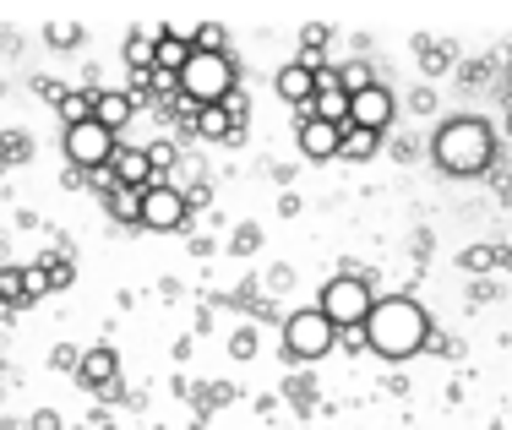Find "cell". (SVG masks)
<instances>
[{
  "mask_svg": "<svg viewBox=\"0 0 512 430\" xmlns=\"http://www.w3.org/2000/svg\"><path fill=\"white\" fill-rule=\"evenodd\" d=\"M278 93H284L289 104H311V93H316V71L306 66V60L284 66V71H278Z\"/></svg>",
  "mask_w": 512,
  "mask_h": 430,
  "instance_id": "7c38bea8",
  "label": "cell"
},
{
  "mask_svg": "<svg viewBox=\"0 0 512 430\" xmlns=\"http://www.w3.org/2000/svg\"><path fill=\"white\" fill-rule=\"evenodd\" d=\"M333 343H338V327H333V316H327L322 305L295 311L284 322V354H289V360H322Z\"/></svg>",
  "mask_w": 512,
  "mask_h": 430,
  "instance_id": "277c9868",
  "label": "cell"
},
{
  "mask_svg": "<svg viewBox=\"0 0 512 430\" xmlns=\"http://www.w3.org/2000/svg\"><path fill=\"white\" fill-rule=\"evenodd\" d=\"M50 289V273H44V267H28V273H22V294H44Z\"/></svg>",
  "mask_w": 512,
  "mask_h": 430,
  "instance_id": "d4e9b609",
  "label": "cell"
},
{
  "mask_svg": "<svg viewBox=\"0 0 512 430\" xmlns=\"http://www.w3.org/2000/svg\"><path fill=\"white\" fill-rule=\"evenodd\" d=\"M338 147H344V126H333L322 115L300 120V153L306 158H338Z\"/></svg>",
  "mask_w": 512,
  "mask_h": 430,
  "instance_id": "9c48e42d",
  "label": "cell"
},
{
  "mask_svg": "<svg viewBox=\"0 0 512 430\" xmlns=\"http://www.w3.org/2000/svg\"><path fill=\"white\" fill-rule=\"evenodd\" d=\"M93 120H104L109 131H120L131 120V98L126 93H99L93 98Z\"/></svg>",
  "mask_w": 512,
  "mask_h": 430,
  "instance_id": "2e32d148",
  "label": "cell"
},
{
  "mask_svg": "<svg viewBox=\"0 0 512 430\" xmlns=\"http://www.w3.org/2000/svg\"><path fill=\"white\" fill-rule=\"evenodd\" d=\"M338 82H344V93H360V88H371V66H365V60H349L344 71H338Z\"/></svg>",
  "mask_w": 512,
  "mask_h": 430,
  "instance_id": "44dd1931",
  "label": "cell"
},
{
  "mask_svg": "<svg viewBox=\"0 0 512 430\" xmlns=\"http://www.w3.org/2000/svg\"><path fill=\"white\" fill-rule=\"evenodd\" d=\"M376 147H382V131H365V126H344V147H338V153H344V158H355V164H360V158H371Z\"/></svg>",
  "mask_w": 512,
  "mask_h": 430,
  "instance_id": "e0dca14e",
  "label": "cell"
},
{
  "mask_svg": "<svg viewBox=\"0 0 512 430\" xmlns=\"http://www.w3.org/2000/svg\"><path fill=\"white\" fill-rule=\"evenodd\" d=\"M33 430H60V420H55V414H39V420H33Z\"/></svg>",
  "mask_w": 512,
  "mask_h": 430,
  "instance_id": "4316f807",
  "label": "cell"
},
{
  "mask_svg": "<svg viewBox=\"0 0 512 430\" xmlns=\"http://www.w3.org/2000/svg\"><path fill=\"white\" fill-rule=\"evenodd\" d=\"M175 77H180V93L197 98V104H218V98L235 88V66H229L224 49H191V60Z\"/></svg>",
  "mask_w": 512,
  "mask_h": 430,
  "instance_id": "3957f363",
  "label": "cell"
},
{
  "mask_svg": "<svg viewBox=\"0 0 512 430\" xmlns=\"http://www.w3.org/2000/svg\"><path fill=\"white\" fill-rule=\"evenodd\" d=\"M349 126L387 131V126H393V93H387L382 82H371V88L349 93Z\"/></svg>",
  "mask_w": 512,
  "mask_h": 430,
  "instance_id": "ba28073f",
  "label": "cell"
},
{
  "mask_svg": "<svg viewBox=\"0 0 512 430\" xmlns=\"http://www.w3.org/2000/svg\"><path fill=\"white\" fill-rule=\"evenodd\" d=\"M109 213H115V218H137L142 213V186H120V180H115V186H109Z\"/></svg>",
  "mask_w": 512,
  "mask_h": 430,
  "instance_id": "ac0fdd59",
  "label": "cell"
},
{
  "mask_svg": "<svg viewBox=\"0 0 512 430\" xmlns=\"http://www.w3.org/2000/svg\"><path fill=\"white\" fill-rule=\"evenodd\" d=\"M0 300L22 305V273H17V267H0Z\"/></svg>",
  "mask_w": 512,
  "mask_h": 430,
  "instance_id": "603a6c76",
  "label": "cell"
},
{
  "mask_svg": "<svg viewBox=\"0 0 512 430\" xmlns=\"http://www.w3.org/2000/svg\"><path fill=\"white\" fill-rule=\"evenodd\" d=\"M191 49H224V28H218V22H202V28L191 33Z\"/></svg>",
  "mask_w": 512,
  "mask_h": 430,
  "instance_id": "7402d4cb",
  "label": "cell"
},
{
  "mask_svg": "<svg viewBox=\"0 0 512 430\" xmlns=\"http://www.w3.org/2000/svg\"><path fill=\"white\" fill-rule=\"evenodd\" d=\"M431 153H436V164H442L447 175H480V169L491 164V126L474 120V115H458V120H447V126L436 131Z\"/></svg>",
  "mask_w": 512,
  "mask_h": 430,
  "instance_id": "7a4b0ae2",
  "label": "cell"
},
{
  "mask_svg": "<svg viewBox=\"0 0 512 430\" xmlns=\"http://www.w3.org/2000/svg\"><path fill=\"white\" fill-rule=\"evenodd\" d=\"M82 39V28H71V22H50V44L55 49H66V44H77Z\"/></svg>",
  "mask_w": 512,
  "mask_h": 430,
  "instance_id": "cb8c5ba5",
  "label": "cell"
},
{
  "mask_svg": "<svg viewBox=\"0 0 512 430\" xmlns=\"http://www.w3.org/2000/svg\"><path fill=\"white\" fill-rule=\"evenodd\" d=\"M311 115L333 120V126H349V93H344V82H327V88H316V93H311Z\"/></svg>",
  "mask_w": 512,
  "mask_h": 430,
  "instance_id": "8fae6325",
  "label": "cell"
},
{
  "mask_svg": "<svg viewBox=\"0 0 512 430\" xmlns=\"http://www.w3.org/2000/svg\"><path fill=\"white\" fill-rule=\"evenodd\" d=\"M463 267H469V273H474V267H491V251H485V245H480V251H463Z\"/></svg>",
  "mask_w": 512,
  "mask_h": 430,
  "instance_id": "484cf974",
  "label": "cell"
},
{
  "mask_svg": "<svg viewBox=\"0 0 512 430\" xmlns=\"http://www.w3.org/2000/svg\"><path fill=\"white\" fill-rule=\"evenodd\" d=\"M425 338H431V322H425V311L404 294H393V300H376L371 316H365V349L382 354V360H409V354L425 349Z\"/></svg>",
  "mask_w": 512,
  "mask_h": 430,
  "instance_id": "6da1fadb",
  "label": "cell"
},
{
  "mask_svg": "<svg viewBox=\"0 0 512 430\" xmlns=\"http://www.w3.org/2000/svg\"><path fill=\"white\" fill-rule=\"evenodd\" d=\"M191 60V44L180 39V33H169V28H158V44H153V66L158 71H180Z\"/></svg>",
  "mask_w": 512,
  "mask_h": 430,
  "instance_id": "5bb4252c",
  "label": "cell"
},
{
  "mask_svg": "<svg viewBox=\"0 0 512 430\" xmlns=\"http://www.w3.org/2000/svg\"><path fill=\"white\" fill-rule=\"evenodd\" d=\"M197 131H202L207 142H235V137H240V126L229 120V109H224V104H202Z\"/></svg>",
  "mask_w": 512,
  "mask_h": 430,
  "instance_id": "9a60e30c",
  "label": "cell"
},
{
  "mask_svg": "<svg viewBox=\"0 0 512 430\" xmlns=\"http://www.w3.org/2000/svg\"><path fill=\"white\" fill-rule=\"evenodd\" d=\"M88 115H93L88 93H60V120H66V126H77V120H88Z\"/></svg>",
  "mask_w": 512,
  "mask_h": 430,
  "instance_id": "ffe728a7",
  "label": "cell"
},
{
  "mask_svg": "<svg viewBox=\"0 0 512 430\" xmlns=\"http://www.w3.org/2000/svg\"><path fill=\"white\" fill-rule=\"evenodd\" d=\"M153 44H158V28H142V33H131V44H126V60L137 71H153Z\"/></svg>",
  "mask_w": 512,
  "mask_h": 430,
  "instance_id": "d6986e66",
  "label": "cell"
},
{
  "mask_svg": "<svg viewBox=\"0 0 512 430\" xmlns=\"http://www.w3.org/2000/svg\"><path fill=\"white\" fill-rule=\"evenodd\" d=\"M137 224H148V229H180V224H186V191H175L169 180H164V186H142Z\"/></svg>",
  "mask_w": 512,
  "mask_h": 430,
  "instance_id": "52a82bcc",
  "label": "cell"
},
{
  "mask_svg": "<svg viewBox=\"0 0 512 430\" xmlns=\"http://www.w3.org/2000/svg\"><path fill=\"white\" fill-rule=\"evenodd\" d=\"M109 175H115L120 186H153V158L142 153V147H115Z\"/></svg>",
  "mask_w": 512,
  "mask_h": 430,
  "instance_id": "30bf717a",
  "label": "cell"
},
{
  "mask_svg": "<svg viewBox=\"0 0 512 430\" xmlns=\"http://www.w3.org/2000/svg\"><path fill=\"white\" fill-rule=\"evenodd\" d=\"M66 158L77 169H104L109 158H115V131L93 115L77 120V126H66Z\"/></svg>",
  "mask_w": 512,
  "mask_h": 430,
  "instance_id": "8992f818",
  "label": "cell"
},
{
  "mask_svg": "<svg viewBox=\"0 0 512 430\" xmlns=\"http://www.w3.org/2000/svg\"><path fill=\"white\" fill-rule=\"evenodd\" d=\"M371 284H365L360 273H344V278H333V284L322 289V311L333 316V327H360L365 316H371Z\"/></svg>",
  "mask_w": 512,
  "mask_h": 430,
  "instance_id": "5b68a950",
  "label": "cell"
},
{
  "mask_svg": "<svg viewBox=\"0 0 512 430\" xmlns=\"http://www.w3.org/2000/svg\"><path fill=\"white\" fill-rule=\"evenodd\" d=\"M115 371H120L115 349H88V354H82V365H77V376L88 387H109V382H115Z\"/></svg>",
  "mask_w": 512,
  "mask_h": 430,
  "instance_id": "4fadbf2b",
  "label": "cell"
}]
</instances>
